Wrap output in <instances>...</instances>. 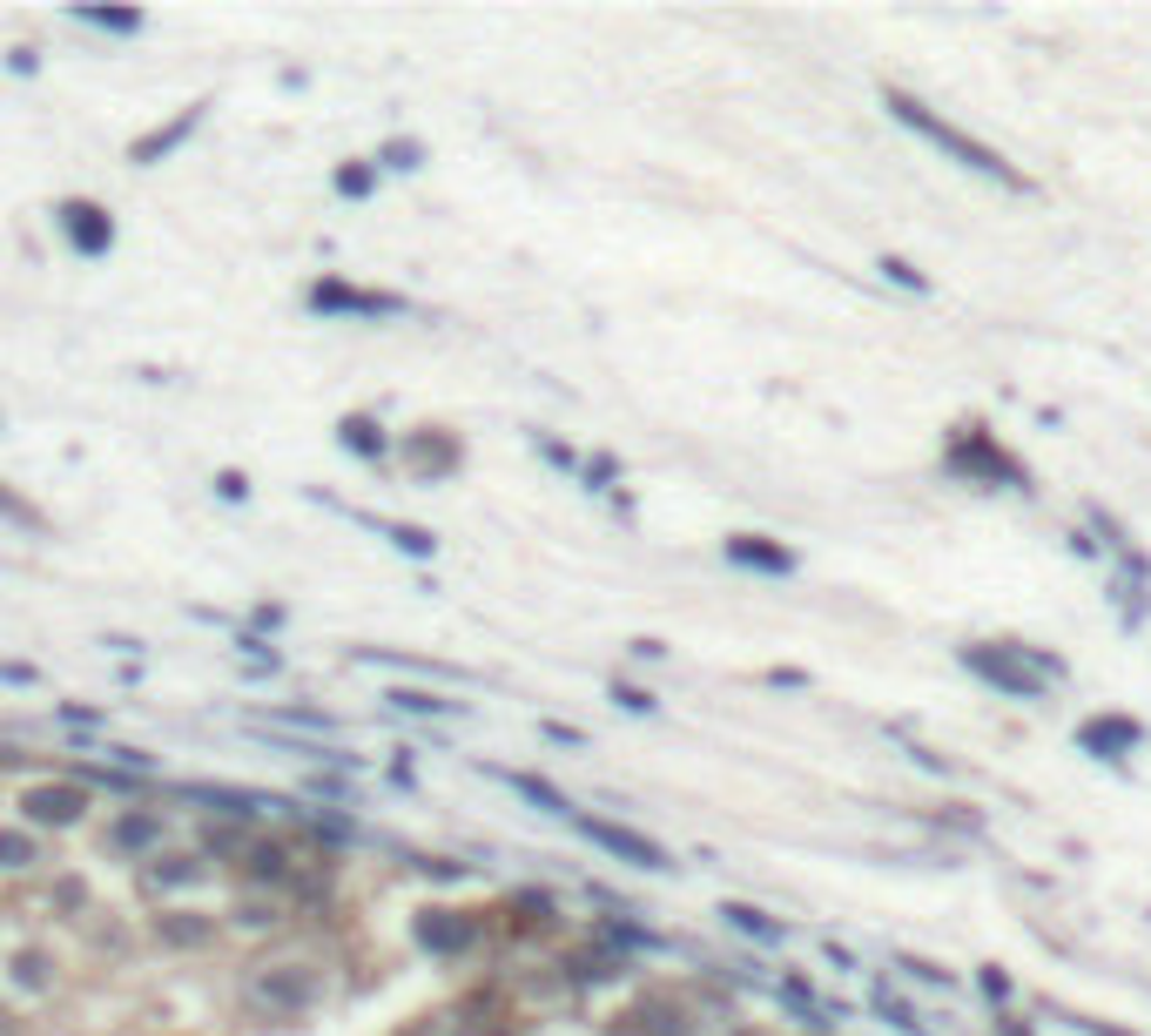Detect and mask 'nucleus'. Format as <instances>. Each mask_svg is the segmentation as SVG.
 Returning a JSON list of instances; mask_svg holds the SVG:
<instances>
[{"instance_id": "7ed1b4c3", "label": "nucleus", "mask_w": 1151, "mask_h": 1036, "mask_svg": "<svg viewBox=\"0 0 1151 1036\" xmlns=\"http://www.w3.org/2000/svg\"><path fill=\"white\" fill-rule=\"evenodd\" d=\"M304 303L317 317H405V296L391 290H350L337 283V276H317V283L304 290Z\"/></svg>"}, {"instance_id": "2f4dec72", "label": "nucleus", "mask_w": 1151, "mask_h": 1036, "mask_svg": "<svg viewBox=\"0 0 1151 1036\" xmlns=\"http://www.w3.org/2000/svg\"><path fill=\"white\" fill-rule=\"evenodd\" d=\"M20 982H28V990H41V982H47V969H41V955H20Z\"/></svg>"}, {"instance_id": "c85d7f7f", "label": "nucleus", "mask_w": 1151, "mask_h": 1036, "mask_svg": "<svg viewBox=\"0 0 1151 1036\" xmlns=\"http://www.w3.org/2000/svg\"><path fill=\"white\" fill-rule=\"evenodd\" d=\"M216 492L230 498V505H243V498H249V478H243V471H216Z\"/></svg>"}, {"instance_id": "bb28decb", "label": "nucleus", "mask_w": 1151, "mask_h": 1036, "mask_svg": "<svg viewBox=\"0 0 1151 1036\" xmlns=\"http://www.w3.org/2000/svg\"><path fill=\"white\" fill-rule=\"evenodd\" d=\"M203 936H209V922H183V916L162 922V943H203Z\"/></svg>"}, {"instance_id": "0eeeda50", "label": "nucleus", "mask_w": 1151, "mask_h": 1036, "mask_svg": "<svg viewBox=\"0 0 1151 1036\" xmlns=\"http://www.w3.org/2000/svg\"><path fill=\"white\" fill-rule=\"evenodd\" d=\"M949 465H957V471H970V478H1010V485L1023 492V465H1017V458H1004V451H996L990 438H977V432H963V438H957V451H949Z\"/></svg>"}, {"instance_id": "f8f14e48", "label": "nucleus", "mask_w": 1151, "mask_h": 1036, "mask_svg": "<svg viewBox=\"0 0 1151 1036\" xmlns=\"http://www.w3.org/2000/svg\"><path fill=\"white\" fill-rule=\"evenodd\" d=\"M498 780H506L512 794H525V801L539 807V815H566V821H572V801L553 788V780H539V774H519V768H498Z\"/></svg>"}, {"instance_id": "9d476101", "label": "nucleus", "mask_w": 1151, "mask_h": 1036, "mask_svg": "<svg viewBox=\"0 0 1151 1036\" xmlns=\"http://www.w3.org/2000/svg\"><path fill=\"white\" fill-rule=\"evenodd\" d=\"M471 936H479V922H458L452 908H424V916H418V943H424V949H438V955L471 949Z\"/></svg>"}, {"instance_id": "f257e3e1", "label": "nucleus", "mask_w": 1151, "mask_h": 1036, "mask_svg": "<svg viewBox=\"0 0 1151 1036\" xmlns=\"http://www.w3.org/2000/svg\"><path fill=\"white\" fill-rule=\"evenodd\" d=\"M883 108H889L895 121H903V129H916L922 142H936V148H943V156H949V162H963L970 175H990V183H1010V189H1031V183H1023V175H1017V169H1010L1004 156H996V148H984L977 135H963V129H957V121H943V115H930V108H922V101H916V94H903V88H889V94H883Z\"/></svg>"}, {"instance_id": "393cba45", "label": "nucleus", "mask_w": 1151, "mask_h": 1036, "mask_svg": "<svg viewBox=\"0 0 1151 1036\" xmlns=\"http://www.w3.org/2000/svg\"><path fill=\"white\" fill-rule=\"evenodd\" d=\"M34 862V842L28 835H0V869H28Z\"/></svg>"}, {"instance_id": "423d86ee", "label": "nucleus", "mask_w": 1151, "mask_h": 1036, "mask_svg": "<svg viewBox=\"0 0 1151 1036\" xmlns=\"http://www.w3.org/2000/svg\"><path fill=\"white\" fill-rule=\"evenodd\" d=\"M1138 741H1145V727L1132 714H1097L1078 727V747L1097 754V761H1124V754H1138Z\"/></svg>"}, {"instance_id": "6ab92c4d", "label": "nucleus", "mask_w": 1151, "mask_h": 1036, "mask_svg": "<svg viewBox=\"0 0 1151 1036\" xmlns=\"http://www.w3.org/2000/svg\"><path fill=\"white\" fill-rule=\"evenodd\" d=\"M148 842H162V815H129V821L115 828V848H129V855L148 848Z\"/></svg>"}, {"instance_id": "a878e982", "label": "nucleus", "mask_w": 1151, "mask_h": 1036, "mask_svg": "<svg viewBox=\"0 0 1151 1036\" xmlns=\"http://www.w3.org/2000/svg\"><path fill=\"white\" fill-rule=\"evenodd\" d=\"M148 875H156V889H162V881H169V889H175V881H195V875H203V869H195V862H183V855H175V862H156V869H148Z\"/></svg>"}, {"instance_id": "f03ea898", "label": "nucleus", "mask_w": 1151, "mask_h": 1036, "mask_svg": "<svg viewBox=\"0 0 1151 1036\" xmlns=\"http://www.w3.org/2000/svg\"><path fill=\"white\" fill-rule=\"evenodd\" d=\"M963 667L984 673L990 687L1010 694V700H1037L1044 680L1064 673V660H1044V653H1031V646H963Z\"/></svg>"}, {"instance_id": "b1692460", "label": "nucleus", "mask_w": 1151, "mask_h": 1036, "mask_svg": "<svg viewBox=\"0 0 1151 1036\" xmlns=\"http://www.w3.org/2000/svg\"><path fill=\"white\" fill-rule=\"evenodd\" d=\"M378 162H384V169H418V162H424V148H418V142H384V148H378Z\"/></svg>"}, {"instance_id": "4be33fe9", "label": "nucleus", "mask_w": 1151, "mask_h": 1036, "mask_svg": "<svg viewBox=\"0 0 1151 1036\" xmlns=\"http://www.w3.org/2000/svg\"><path fill=\"white\" fill-rule=\"evenodd\" d=\"M875 269H883V276H889V283H903L909 296H930V276H922L916 263H903V257H883V263H875Z\"/></svg>"}, {"instance_id": "c756f323", "label": "nucleus", "mask_w": 1151, "mask_h": 1036, "mask_svg": "<svg viewBox=\"0 0 1151 1036\" xmlns=\"http://www.w3.org/2000/svg\"><path fill=\"white\" fill-rule=\"evenodd\" d=\"M249 869H257V875H283V848H257V855H249Z\"/></svg>"}, {"instance_id": "f3484780", "label": "nucleus", "mask_w": 1151, "mask_h": 1036, "mask_svg": "<svg viewBox=\"0 0 1151 1036\" xmlns=\"http://www.w3.org/2000/svg\"><path fill=\"white\" fill-rule=\"evenodd\" d=\"M257 996H263V1003L296 1009V1003H310V976H263V982H257Z\"/></svg>"}, {"instance_id": "a211bd4d", "label": "nucleus", "mask_w": 1151, "mask_h": 1036, "mask_svg": "<svg viewBox=\"0 0 1151 1036\" xmlns=\"http://www.w3.org/2000/svg\"><path fill=\"white\" fill-rule=\"evenodd\" d=\"M875 1009L889 1017V1030H903V1036H930V1023H922V1017H916V1009H909L903 996H889V982L875 990Z\"/></svg>"}, {"instance_id": "6e6552de", "label": "nucleus", "mask_w": 1151, "mask_h": 1036, "mask_svg": "<svg viewBox=\"0 0 1151 1036\" xmlns=\"http://www.w3.org/2000/svg\"><path fill=\"white\" fill-rule=\"evenodd\" d=\"M203 108H209V101H189V108L175 115L169 129H148V135H142V142L129 148V156H135L142 169H148V162H162V156H175V148H183V142H189L195 129H203Z\"/></svg>"}, {"instance_id": "7c9ffc66", "label": "nucleus", "mask_w": 1151, "mask_h": 1036, "mask_svg": "<svg viewBox=\"0 0 1151 1036\" xmlns=\"http://www.w3.org/2000/svg\"><path fill=\"white\" fill-rule=\"evenodd\" d=\"M984 996L1004 1003V996H1010V976H1004V969H984Z\"/></svg>"}, {"instance_id": "412c9836", "label": "nucleus", "mask_w": 1151, "mask_h": 1036, "mask_svg": "<svg viewBox=\"0 0 1151 1036\" xmlns=\"http://www.w3.org/2000/svg\"><path fill=\"white\" fill-rule=\"evenodd\" d=\"M391 706H405V714H458V700H445V694H418V687H397V694H391Z\"/></svg>"}, {"instance_id": "39448f33", "label": "nucleus", "mask_w": 1151, "mask_h": 1036, "mask_svg": "<svg viewBox=\"0 0 1151 1036\" xmlns=\"http://www.w3.org/2000/svg\"><path fill=\"white\" fill-rule=\"evenodd\" d=\"M572 828H580V835H586L593 848H607V855H620V862H633V869H654V875H667V869H673L660 842H646V835H633V828H620V821L572 815Z\"/></svg>"}, {"instance_id": "4468645a", "label": "nucleus", "mask_w": 1151, "mask_h": 1036, "mask_svg": "<svg viewBox=\"0 0 1151 1036\" xmlns=\"http://www.w3.org/2000/svg\"><path fill=\"white\" fill-rule=\"evenodd\" d=\"M364 525H378V539H391L405 559H432V552H438V539L424 532V525H397V519H364Z\"/></svg>"}, {"instance_id": "1a4fd4ad", "label": "nucleus", "mask_w": 1151, "mask_h": 1036, "mask_svg": "<svg viewBox=\"0 0 1151 1036\" xmlns=\"http://www.w3.org/2000/svg\"><path fill=\"white\" fill-rule=\"evenodd\" d=\"M20 807H28L34 828H74L88 801H82V788H28V794H20Z\"/></svg>"}, {"instance_id": "cd10ccee", "label": "nucleus", "mask_w": 1151, "mask_h": 1036, "mask_svg": "<svg viewBox=\"0 0 1151 1036\" xmlns=\"http://www.w3.org/2000/svg\"><path fill=\"white\" fill-rule=\"evenodd\" d=\"M613 700H620V706H627V714H654V706H660V700H654V694H646V687H613Z\"/></svg>"}, {"instance_id": "473e14b6", "label": "nucleus", "mask_w": 1151, "mask_h": 1036, "mask_svg": "<svg viewBox=\"0 0 1151 1036\" xmlns=\"http://www.w3.org/2000/svg\"><path fill=\"white\" fill-rule=\"evenodd\" d=\"M607 478H613V458H593V465H586V485H593V492H607Z\"/></svg>"}, {"instance_id": "9b49d317", "label": "nucleus", "mask_w": 1151, "mask_h": 1036, "mask_svg": "<svg viewBox=\"0 0 1151 1036\" xmlns=\"http://www.w3.org/2000/svg\"><path fill=\"white\" fill-rule=\"evenodd\" d=\"M728 559H734V566H747V572H768V579H788V572H795V552H788V545H774V539H755V532L728 539Z\"/></svg>"}, {"instance_id": "ddd939ff", "label": "nucleus", "mask_w": 1151, "mask_h": 1036, "mask_svg": "<svg viewBox=\"0 0 1151 1036\" xmlns=\"http://www.w3.org/2000/svg\"><path fill=\"white\" fill-rule=\"evenodd\" d=\"M337 438H344V451H350V458H384V451H391L384 424H378V418H364V411H350V418L337 424Z\"/></svg>"}, {"instance_id": "aec40b11", "label": "nucleus", "mask_w": 1151, "mask_h": 1036, "mask_svg": "<svg viewBox=\"0 0 1151 1036\" xmlns=\"http://www.w3.org/2000/svg\"><path fill=\"white\" fill-rule=\"evenodd\" d=\"M370 189H378V162H344V169H337V195L364 202Z\"/></svg>"}, {"instance_id": "2eb2a0df", "label": "nucleus", "mask_w": 1151, "mask_h": 1036, "mask_svg": "<svg viewBox=\"0 0 1151 1036\" xmlns=\"http://www.w3.org/2000/svg\"><path fill=\"white\" fill-rule=\"evenodd\" d=\"M74 20H88V28H102V34H142L135 8H74Z\"/></svg>"}, {"instance_id": "dca6fc26", "label": "nucleus", "mask_w": 1151, "mask_h": 1036, "mask_svg": "<svg viewBox=\"0 0 1151 1036\" xmlns=\"http://www.w3.org/2000/svg\"><path fill=\"white\" fill-rule=\"evenodd\" d=\"M720 916H728V922L741 929V936H755V943H782V922H768L761 908H747V902H728Z\"/></svg>"}, {"instance_id": "5701e85b", "label": "nucleus", "mask_w": 1151, "mask_h": 1036, "mask_svg": "<svg viewBox=\"0 0 1151 1036\" xmlns=\"http://www.w3.org/2000/svg\"><path fill=\"white\" fill-rule=\"evenodd\" d=\"M0 519H8V525H20V532H41V512H34L28 498H14L8 485H0Z\"/></svg>"}, {"instance_id": "20e7f679", "label": "nucleus", "mask_w": 1151, "mask_h": 1036, "mask_svg": "<svg viewBox=\"0 0 1151 1036\" xmlns=\"http://www.w3.org/2000/svg\"><path fill=\"white\" fill-rule=\"evenodd\" d=\"M55 230L68 236L74 257H108V249H115V216L102 209V202H88V195H68V202H61V209H55Z\"/></svg>"}]
</instances>
